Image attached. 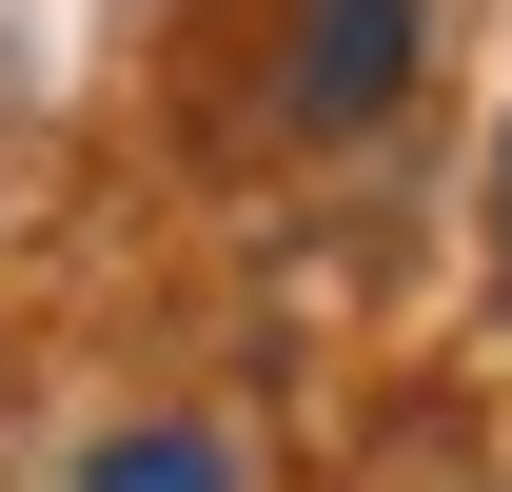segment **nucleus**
<instances>
[{"label":"nucleus","mask_w":512,"mask_h":492,"mask_svg":"<svg viewBox=\"0 0 512 492\" xmlns=\"http://www.w3.org/2000/svg\"><path fill=\"white\" fill-rule=\"evenodd\" d=\"M394 79H414V0H296V119L316 138L394 119Z\"/></svg>","instance_id":"1"},{"label":"nucleus","mask_w":512,"mask_h":492,"mask_svg":"<svg viewBox=\"0 0 512 492\" xmlns=\"http://www.w3.org/2000/svg\"><path fill=\"white\" fill-rule=\"evenodd\" d=\"M79 492H237V453H217V433H99V453H79Z\"/></svg>","instance_id":"2"}]
</instances>
